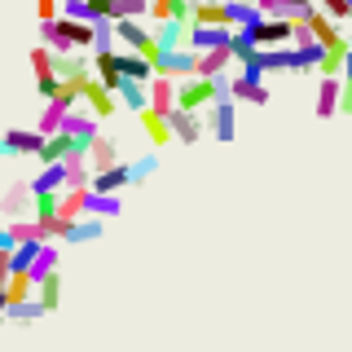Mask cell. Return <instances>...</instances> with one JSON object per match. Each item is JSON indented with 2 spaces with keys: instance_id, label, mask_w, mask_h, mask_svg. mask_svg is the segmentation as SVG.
Instances as JSON below:
<instances>
[{
  "instance_id": "cell-1",
  "label": "cell",
  "mask_w": 352,
  "mask_h": 352,
  "mask_svg": "<svg viewBox=\"0 0 352 352\" xmlns=\"http://www.w3.org/2000/svg\"><path fill=\"white\" fill-rule=\"evenodd\" d=\"M40 44L53 53H75L93 49V22H71V18H49L40 22Z\"/></svg>"
},
{
  "instance_id": "cell-2",
  "label": "cell",
  "mask_w": 352,
  "mask_h": 352,
  "mask_svg": "<svg viewBox=\"0 0 352 352\" xmlns=\"http://www.w3.org/2000/svg\"><path fill=\"white\" fill-rule=\"evenodd\" d=\"M225 80H229V75H220V80H203V75H190V80H176V110H190V115H203V110L212 106L220 93H225Z\"/></svg>"
},
{
  "instance_id": "cell-3",
  "label": "cell",
  "mask_w": 352,
  "mask_h": 352,
  "mask_svg": "<svg viewBox=\"0 0 352 352\" xmlns=\"http://www.w3.org/2000/svg\"><path fill=\"white\" fill-rule=\"evenodd\" d=\"M225 93L234 97V102H247V106H269L273 102L269 75H260L256 66H242L238 75H229V80H225Z\"/></svg>"
},
{
  "instance_id": "cell-4",
  "label": "cell",
  "mask_w": 352,
  "mask_h": 352,
  "mask_svg": "<svg viewBox=\"0 0 352 352\" xmlns=\"http://www.w3.org/2000/svg\"><path fill=\"white\" fill-rule=\"evenodd\" d=\"M207 115H212V124H207V128H212L216 141H234L238 137V102L229 93H220L216 102L207 106Z\"/></svg>"
},
{
  "instance_id": "cell-5",
  "label": "cell",
  "mask_w": 352,
  "mask_h": 352,
  "mask_svg": "<svg viewBox=\"0 0 352 352\" xmlns=\"http://www.w3.org/2000/svg\"><path fill=\"white\" fill-rule=\"evenodd\" d=\"M168 132H172V141H181V146H198L203 141V132H207V124H203V115H190V110H168Z\"/></svg>"
},
{
  "instance_id": "cell-6",
  "label": "cell",
  "mask_w": 352,
  "mask_h": 352,
  "mask_svg": "<svg viewBox=\"0 0 352 352\" xmlns=\"http://www.w3.org/2000/svg\"><path fill=\"white\" fill-rule=\"evenodd\" d=\"M194 62H198L194 49H163L159 58H154V75H168V80H190V75H194Z\"/></svg>"
},
{
  "instance_id": "cell-7",
  "label": "cell",
  "mask_w": 352,
  "mask_h": 352,
  "mask_svg": "<svg viewBox=\"0 0 352 352\" xmlns=\"http://www.w3.org/2000/svg\"><path fill=\"white\" fill-rule=\"evenodd\" d=\"M53 75H58L62 84H80L93 75V62H88V53L84 49H75V53H53Z\"/></svg>"
},
{
  "instance_id": "cell-8",
  "label": "cell",
  "mask_w": 352,
  "mask_h": 352,
  "mask_svg": "<svg viewBox=\"0 0 352 352\" xmlns=\"http://www.w3.org/2000/svg\"><path fill=\"white\" fill-rule=\"evenodd\" d=\"M84 163H88V172H110L115 168V163H124L119 159V141L115 137H102V132H97L93 141H88V154H84Z\"/></svg>"
},
{
  "instance_id": "cell-9",
  "label": "cell",
  "mask_w": 352,
  "mask_h": 352,
  "mask_svg": "<svg viewBox=\"0 0 352 352\" xmlns=\"http://www.w3.org/2000/svg\"><path fill=\"white\" fill-rule=\"evenodd\" d=\"M291 36H295L291 18H264L260 27H251V40H256L260 49H282V44H291Z\"/></svg>"
},
{
  "instance_id": "cell-10",
  "label": "cell",
  "mask_w": 352,
  "mask_h": 352,
  "mask_svg": "<svg viewBox=\"0 0 352 352\" xmlns=\"http://www.w3.org/2000/svg\"><path fill=\"white\" fill-rule=\"evenodd\" d=\"M304 27H308V36L317 40V49H322V53H326V49H348V40H344V31H339V22H330L326 14H317V9L308 14Z\"/></svg>"
},
{
  "instance_id": "cell-11",
  "label": "cell",
  "mask_w": 352,
  "mask_h": 352,
  "mask_svg": "<svg viewBox=\"0 0 352 352\" xmlns=\"http://www.w3.org/2000/svg\"><path fill=\"white\" fill-rule=\"evenodd\" d=\"M80 102H88V115H93V119H106V115H115V110H119V97L106 93V88L97 84L93 75L80 84Z\"/></svg>"
},
{
  "instance_id": "cell-12",
  "label": "cell",
  "mask_w": 352,
  "mask_h": 352,
  "mask_svg": "<svg viewBox=\"0 0 352 352\" xmlns=\"http://www.w3.org/2000/svg\"><path fill=\"white\" fill-rule=\"evenodd\" d=\"M229 36H234V27H190V36H185V49H194V53L229 49Z\"/></svg>"
},
{
  "instance_id": "cell-13",
  "label": "cell",
  "mask_w": 352,
  "mask_h": 352,
  "mask_svg": "<svg viewBox=\"0 0 352 352\" xmlns=\"http://www.w3.org/2000/svg\"><path fill=\"white\" fill-rule=\"evenodd\" d=\"M264 14L256 9V0H225V27H234V31H251V27H260Z\"/></svg>"
},
{
  "instance_id": "cell-14",
  "label": "cell",
  "mask_w": 352,
  "mask_h": 352,
  "mask_svg": "<svg viewBox=\"0 0 352 352\" xmlns=\"http://www.w3.org/2000/svg\"><path fill=\"white\" fill-rule=\"evenodd\" d=\"M106 234V220H97V216H80V220H71V225L62 229V238L58 242H66V247H80V242H97Z\"/></svg>"
},
{
  "instance_id": "cell-15",
  "label": "cell",
  "mask_w": 352,
  "mask_h": 352,
  "mask_svg": "<svg viewBox=\"0 0 352 352\" xmlns=\"http://www.w3.org/2000/svg\"><path fill=\"white\" fill-rule=\"evenodd\" d=\"M247 66H256L260 75H273V71H295V49L282 44V49H260Z\"/></svg>"
},
{
  "instance_id": "cell-16",
  "label": "cell",
  "mask_w": 352,
  "mask_h": 352,
  "mask_svg": "<svg viewBox=\"0 0 352 352\" xmlns=\"http://www.w3.org/2000/svg\"><path fill=\"white\" fill-rule=\"evenodd\" d=\"M115 62H119V75H124V80H137V84L154 80V62H146L141 53H132V49H115Z\"/></svg>"
},
{
  "instance_id": "cell-17",
  "label": "cell",
  "mask_w": 352,
  "mask_h": 352,
  "mask_svg": "<svg viewBox=\"0 0 352 352\" xmlns=\"http://www.w3.org/2000/svg\"><path fill=\"white\" fill-rule=\"evenodd\" d=\"M62 132L75 137V141H93L97 132H102V119H93L88 110H66V115H62Z\"/></svg>"
},
{
  "instance_id": "cell-18",
  "label": "cell",
  "mask_w": 352,
  "mask_h": 352,
  "mask_svg": "<svg viewBox=\"0 0 352 352\" xmlns=\"http://www.w3.org/2000/svg\"><path fill=\"white\" fill-rule=\"evenodd\" d=\"M150 36H154V44H159V49H185L190 22H176V18H168V22H154V27H150Z\"/></svg>"
},
{
  "instance_id": "cell-19",
  "label": "cell",
  "mask_w": 352,
  "mask_h": 352,
  "mask_svg": "<svg viewBox=\"0 0 352 352\" xmlns=\"http://www.w3.org/2000/svg\"><path fill=\"white\" fill-rule=\"evenodd\" d=\"M190 27H225V0H190Z\"/></svg>"
},
{
  "instance_id": "cell-20",
  "label": "cell",
  "mask_w": 352,
  "mask_h": 352,
  "mask_svg": "<svg viewBox=\"0 0 352 352\" xmlns=\"http://www.w3.org/2000/svg\"><path fill=\"white\" fill-rule=\"evenodd\" d=\"M146 97H150V110L168 115V110L176 106V80H168V75H154V80L146 84Z\"/></svg>"
},
{
  "instance_id": "cell-21",
  "label": "cell",
  "mask_w": 352,
  "mask_h": 352,
  "mask_svg": "<svg viewBox=\"0 0 352 352\" xmlns=\"http://www.w3.org/2000/svg\"><path fill=\"white\" fill-rule=\"evenodd\" d=\"M31 194H62L66 190V163H44L36 181H27Z\"/></svg>"
},
{
  "instance_id": "cell-22",
  "label": "cell",
  "mask_w": 352,
  "mask_h": 352,
  "mask_svg": "<svg viewBox=\"0 0 352 352\" xmlns=\"http://www.w3.org/2000/svg\"><path fill=\"white\" fill-rule=\"evenodd\" d=\"M93 71H97L93 80L102 84L106 93H115V88L124 84V75H119V62H115V49H110V53H93Z\"/></svg>"
},
{
  "instance_id": "cell-23",
  "label": "cell",
  "mask_w": 352,
  "mask_h": 352,
  "mask_svg": "<svg viewBox=\"0 0 352 352\" xmlns=\"http://www.w3.org/2000/svg\"><path fill=\"white\" fill-rule=\"evenodd\" d=\"M124 185H132V176H128V163H115L110 172H97L93 181H88V190H93V194H119Z\"/></svg>"
},
{
  "instance_id": "cell-24",
  "label": "cell",
  "mask_w": 352,
  "mask_h": 352,
  "mask_svg": "<svg viewBox=\"0 0 352 352\" xmlns=\"http://www.w3.org/2000/svg\"><path fill=\"white\" fill-rule=\"evenodd\" d=\"M124 212V203H119V194H84V216H97V220H115Z\"/></svg>"
},
{
  "instance_id": "cell-25",
  "label": "cell",
  "mask_w": 352,
  "mask_h": 352,
  "mask_svg": "<svg viewBox=\"0 0 352 352\" xmlns=\"http://www.w3.org/2000/svg\"><path fill=\"white\" fill-rule=\"evenodd\" d=\"M0 141L9 146V154H40V146H44V137L36 128H9Z\"/></svg>"
},
{
  "instance_id": "cell-26",
  "label": "cell",
  "mask_w": 352,
  "mask_h": 352,
  "mask_svg": "<svg viewBox=\"0 0 352 352\" xmlns=\"http://www.w3.org/2000/svg\"><path fill=\"white\" fill-rule=\"evenodd\" d=\"M229 62H234V58H229V49H212V53H198V62H194V75H203V80H220Z\"/></svg>"
},
{
  "instance_id": "cell-27",
  "label": "cell",
  "mask_w": 352,
  "mask_h": 352,
  "mask_svg": "<svg viewBox=\"0 0 352 352\" xmlns=\"http://www.w3.org/2000/svg\"><path fill=\"white\" fill-rule=\"evenodd\" d=\"M49 273H58V242H40V251H36V260H31L27 278L40 282V278H49Z\"/></svg>"
},
{
  "instance_id": "cell-28",
  "label": "cell",
  "mask_w": 352,
  "mask_h": 352,
  "mask_svg": "<svg viewBox=\"0 0 352 352\" xmlns=\"http://www.w3.org/2000/svg\"><path fill=\"white\" fill-rule=\"evenodd\" d=\"M141 128H146V137H150V146L154 150H163V146H168V141H172V132H168V119H163L159 115V110H141Z\"/></svg>"
},
{
  "instance_id": "cell-29",
  "label": "cell",
  "mask_w": 352,
  "mask_h": 352,
  "mask_svg": "<svg viewBox=\"0 0 352 352\" xmlns=\"http://www.w3.org/2000/svg\"><path fill=\"white\" fill-rule=\"evenodd\" d=\"M339 115V80H317V119Z\"/></svg>"
},
{
  "instance_id": "cell-30",
  "label": "cell",
  "mask_w": 352,
  "mask_h": 352,
  "mask_svg": "<svg viewBox=\"0 0 352 352\" xmlns=\"http://www.w3.org/2000/svg\"><path fill=\"white\" fill-rule=\"evenodd\" d=\"M36 304L44 308V313H53V308L62 304V273H49V278L36 282Z\"/></svg>"
},
{
  "instance_id": "cell-31",
  "label": "cell",
  "mask_w": 352,
  "mask_h": 352,
  "mask_svg": "<svg viewBox=\"0 0 352 352\" xmlns=\"http://www.w3.org/2000/svg\"><path fill=\"white\" fill-rule=\"evenodd\" d=\"M27 207H31V185L27 181H18V185H9V194L5 198H0V212H5V216H22V212H27Z\"/></svg>"
},
{
  "instance_id": "cell-32",
  "label": "cell",
  "mask_w": 352,
  "mask_h": 352,
  "mask_svg": "<svg viewBox=\"0 0 352 352\" xmlns=\"http://www.w3.org/2000/svg\"><path fill=\"white\" fill-rule=\"evenodd\" d=\"M115 97H119V106H128L132 115H141V110L150 106V97H146V84H137V80H124L115 88Z\"/></svg>"
},
{
  "instance_id": "cell-33",
  "label": "cell",
  "mask_w": 352,
  "mask_h": 352,
  "mask_svg": "<svg viewBox=\"0 0 352 352\" xmlns=\"http://www.w3.org/2000/svg\"><path fill=\"white\" fill-rule=\"evenodd\" d=\"M150 18L154 22H168V18L190 22V0H150Z\"/></svg>"
},
{
  "instance_id": "cell-34",
  "label": "cell",
  "mask_w": 352,
  "mask_h": 352,
  "mask_svg": "<svg viewBox=\"0 0 352 352\" xmlns=\"http://www.w3.org/2000/svg\"><path fill=\"white\" fill-rule=\"evenodd\" d=\"M22 300H36V282H31L27 273H9V282H5V308L9 304H22Z\"/></svg>"
},
{
  "instance_id": "cell-35",
  "label": "cell",
  "mask_w": 352,
  "mask_h": 352,
  "mask_svg": "<svg viewBox=\"0 0 352 352\" xmlns=\"http://www.w3.org/2000/svg\"><path fill=\"white\" fill-rule=\"evenodd\" d=\"M256 53H260V44L251 40V31H234V36H229V58H238L242 66H247Z\"/></svg>"
},
{
  "instance_id": "cell-36",
  "label": "cell",
  "mask_w": 352,
  "mask_h": 352,
  "mask_svg": "<svg viewBox=\"0 0 352 352\" xmlns=\"http://www.w3.org/2000/svg\"><path fill=\"white\" fill-rule=\"evenodd\" d=\"M40 317H44V308L36 300H22V304L5 308V322H18V326H31V322H40Z\"/></svg>"
},
{
  "instance_id": "cell-37",
  "label": "cell",
  "mask_w": 352,
  "mask_h": 352,
  "mask_svg": "<svg viewBox=\"0 0 352 352\" xmlns=\"http://www.w3.org/2000/svg\"><path fill=\"white\" fill-rule=\"evenodd\" d=\"M84 194L88 190H62V198H58V220H80L84 216Z\"/></svg>"
},
{
  "instance_id": "cell-38",
  "label": "cell",
  "mask_w": 352,
  "mask_h": 352,
  "mask_svg": "<svg viewBox=\"0 0 352 352\" xmlns=\"http://www.w3.org/2000/svg\"><path fill=\"white\" fill-rule=\"evenodd\" d=\"M62 115H66L62 102H44V115H40L36 132H40V137H53V132H62Z\"/></svg>"
},
{
  "instance_id": "cell-39",
  "label": "cell",
  "mask_w": 352,
  "mask_h": 352,
  "mask_svg": "<svg viewBox=\"0 0 352 352\" xmlns=\"http://www.w3.org/2000/svg\"><path fill=\"white\" fill-rule=\"evenodd\" d=\"M154 172H159V154H154V150H150V154H141V159H132V163H128V176H132V185L150 181Z\"/></svg>"
},
{
  "instance_id": "cell-40",
  "label": "cell",
  "mask_w": 352,
  "mask_h": 352,
  "mask_svg": "<svg viewBox=\"0 0 352 352\" xmlns=\"http://www.w3.org/2000/svg\"><path fill=\"white\" fill-rule=\"evenodd\" d=\"M36 251H40V242H18V247L9 251V269H14V273H27L31 260H36Z\"/></svg>"
},
{
  "instance_id": "cell-41",
  "label": "cell",
  "mask_w": 352,
  "mask_h": 352,
  "mask_svg": "<svg viewBox=\"0 0 352 352\" xmlns=\"http://www.w3.org/2000/svg\"><path fill=\"white\" fill-rule=\"evenodd\" d=\"M9 242H14V247H18V242H40V229H36V220H9Z\"/></svg>"
},
{
  "instance_id": "cell-42",
  "label": "cell",
  "mask_w": 352,
  "mask_h": 352,
  "mask_svg": "<svg viewBox=\"0 0 352 352\" xmlns=\"http://www.w3.org/2000/svg\"><path fill=\"white\" fill-rule=\"evenodd\" d=\"M31 71H36V80H53V49L36 44L31 49Z\"/></svg>"
},
{
  "instance_id": "cell-43",
  "label": "cell",
  "mask_w": 352,
  "mask_h": 352,
  "mask_svg": "<svg viewBox=\"0 0 352 352\" xmlns=\"http://www.w3.org/2000/svg\"><path fill=\"white\" fill-rule=\"evenodd\" d=\"M58 198L62 194H31V212H36V220H53V216H58Z\"/></svg>"
},
{
  "instance_id": "cell-44",
  "label": "cell",
  "mask_w": 352,
  "mask_h": 352,
  "mask_svg": "<svg viewBox=\"0 0 352 352\" xmlns=\"http://www.w3.org/2000/svg\"><path fill=\"white\" fill-rule=\"evenodd\" d=\"M88 181H93L88 163H66V190H88Z\"/></svg>"
},
{
  "instance_id": "cell-45",
  "label": "cell",
  "mask_w": 352,
  "mask_h": 352,
  "mask_svg": "<svg viewBox=\"0 0 352 352\" xmlns=\"http://www.w3.org/2000/svg\"><path fill=\"white\" fill-rule=\"evenodd\" d=\"M313 5H317V14H326L330 22H348V14H352L348 0H313Z\"/></svg>"
},
{
  "instance_id": "cell-46",
  "label": "cell",
  "mask_w": 352,
  "mask_h": 352,
  "mask_svg": "<svg viewBox=\"0 0 352 352\" xmlns=\"http://www.w3.org/2000/svg\"><path fill=\"white\" fill-rule=\"evenodd\" d=\"M339 115H352V71L339 75Z\"/></svg>"
},
{
  "instance_id": "cell-47",
  "label": "cell",
  "mask_w": 352,
  "mask_h": 352,
  "mask_svg": "<svg viewBox=\"0 0 352 352\" xmlns=\"http://www.w3.org/2000/svg\"><path fill=\"white\" fill-rule=\"evenodd\" d=\"M256 9H260L264 18H286V5H282V0H256Z\"/></svg>"
},
{
  "instance_id": "cell-48",
  "label": "cell",
  "mask_w": 352,
  "mask_h": 352,
  "mask_svg": "<svg viewBox=\"0 0 352 352\" xmlns=\"http://www.w3.org/2000/svg\"><path fill=\"white\" fill-rule=\"evenodd\" d=\"M58 5H62V0H36V9H40V22L58 18Z\"/></svg>"
},
{
  "instance_id": "cell-49",
  "label": "cell",
  "mask_w": 352,
  "mask_h": 352,
  "mask_svg": "<svg viewBox=\"0 0 352 352\" xmlns=\"http://www.w3.org/2000/svg\"><path fill=\"white\" fill-rule=\"evenodd\" d=\"M0 251H14V242H9V229L0 225Z\"/></svg>"
},
{
  "instance_id": "cell-50",
  "label": "cell",
  "mask_w": 352,
  "mask_h": 352,
  "mask_svg": "<svg viewBox=\"0 0 352 352\" xmlns=\"http://www.w3.org/2000/svg\"><path fill=\"white\" fill-rule=\"evenodd\" d=\"M0 159H14V154H9V146H5V141H0Z\"/></svg>"
},
{
  "instance_id": "cell-51",
  "label": "cell",
  "mask_w": 352,
  "mask_h": 352,
  "mask_svg": "<svg viewBox=\"0 0 352 352\" xmlns=\"http://www.w3.org/2000/svg\"><path fill=\"white\" fill-rule=\"evenodd\" d=\"M0 322H5V291H0Z\"/></svg>"
}]
</instances>
